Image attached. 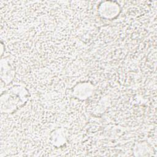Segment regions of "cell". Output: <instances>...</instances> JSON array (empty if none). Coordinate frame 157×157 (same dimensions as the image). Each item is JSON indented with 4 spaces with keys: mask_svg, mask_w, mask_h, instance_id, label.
I'll return each mask as SVG.
<instances>
[{
    "mask_svg": "<svg viewBox=\"0 0 157 157\" xmlns=\"http://www.w3.org/2000/svg\"><path fill=\"white\" fill-rule=\"evenodd\" d=\"M15 76V70L11 61L7 58L1 59V77L6 83H10Z\"/></svg>",
    "mask_w": 157,
    "mask_h": 157,
    "instance_id": "obj_3",
    "label": "cell"
},
{
    "mask_svg": "<svg viewBox=\"0 0 157 157\" xmlns=\"http://www.w3.org/2000/svg\"><path fill=\"white\" fill-rule=\"evenodd\" d=\"M1 96V111L2 113H12L28 99L26 89L19 86H14Z\"/></svg>",
    "mask_w": 157,
    "mask_h": 157,
    "instance_id": "obj_1",
    "label": "cell"
},
{
    "mask_svg": "<svg viewBox=\"0 0 157 157\" xmlns=\"http://www.w3.org/2000/svg\"><path fill=\"white\" fill-rule=\"evenodd\" d=\"M93 86L86 83L77 85L74 89V94L78 99H85L91 94Z\"/></svg>",
    "mask_w": 157,
    "mask_h": 157,
    "instance_id": "obj_4",
    "label": "cell"
},
{
    "mask_svg": "<svg viewBox=\"0 0 157 157\" xmlns=\"http://www.w3.org/2000/svg\"><path fill=\"white\" fill-rule=\"evenodd\" d=\"M99 12L102 18L112 19L118 15L120 12V7L115 2L105 1L99 5Z\"/></svg>",
    "mask_w": 157,
    "mask_h": 157,
    "instance_id": "obj_2",
    "label": "cell"
}]
</instances>
